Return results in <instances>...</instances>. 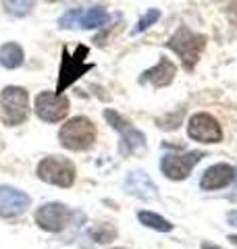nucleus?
<instances>
[{"label": "nucleus", "mask_w": 237, "mask_h": 249, "mask_svg": "<svg viewBox=\"0 0 237 249\" xmlns=\"http://www.w3.org/2000/svg\"><path fill=\"white\" fill-rule=\"evenodd\" d=\"M60 145L71 152H85L96 142V127L88 116H75L67 121L59 131Z\"/></svg>", "instance_id": "nucleus-1"}, {"label": "nucleus", "mask_w": 237, "mask_h": 249, "mask_svg": "<svg viewBox=\"0 0 237 249\" xmlns=\"http://www.w3.org/2000/svg\"><path fill=\"white\" fill-rule=\"evenodd\" d=\"M204 46H206V37L200 36V34H194V31L187 29L185 25L179 27L175 31V36L167 42V48H171L181 58L185 71H192V69L198 65Z\"/></svg>", "instance_id": "nucleus-2"}, {"label": "nucleus", "mask_w": 237, "mask_h": 249, "mask_svg": "<svg viewBox=\"0 0 237 249\" xmlns=\"http://www.w3.org/2000/svg\"><path fill=\"white\" fill-rule=\"evenodd\" d=\"M0 116L6 127H17L27 119V91L17 85L0 91Z\"/></svg>", "instance_id": "nucleus-3"}, {"label": "nucleus", "mask_w": 237, "mask_h": 249, "mask_svg": "<svg viewBox=\"0 0 237 249\" xmlns=\"http://www.w3.org/2000/svg\"><path fill=\"white\" fill-rule=\"evenodd\" d=\"M88 56V48L79 46L75 54H69L67 48H62V60H60V69H59V83H57V93H62L71 83H75L79 77L85 75L94 65L85 62Z\"/></svg>", "instance_id": "nucleus-4"}, {"label": "nucleus", "mask_w": 237, "mask_h": 249, "mask_svg": "<svg viewBox=\"0 0 237 249\" xmlns=\"http://www.w3.org/2000/svg\"><path fill=\"white\" fill-rule=\"evenodd\" d=\"M38 177L44 183L57 187H71L75 183V164L62 156H48L38 164Z\"/></svg>", "instance_id": "nucleus-5"}, {"label": "nucleus", "mask_w": 237, "mask_h": 249, "mask_svg": "<svg viewBox=\"0 0 237 249\" xmlns=\"http://www.w3.org/2000/svg\"><path fill=\"white\" fill-rule=\"evenodd\" d=\"M104 119H106V123H108L115 131H118V133H121V145H118V152H121L123 156H127V154H131V152H138L139 147H144V142H146L144 133H141V131H138L136 127H131V123L125 121L118 112L106 108V110H104Z\"/></svg>", "instance_id": "nucleus-6"}, {"label": "nucleus", "mask_w": 237, "mask_h": 249, "mask_svg": "<svg viewBox=\"0 0 237 249\" xmlns=\"http://www.w3.org/2000/svg\"><path fill=\"white\" fill-rule=\"evenodd\" d=\"M204 158V152H185V154H167L160 160L162 175L171 181H183L189 173L196 168V164Z\"/></svg>", "instance_id": "nucleus-7"}, {"label": "nucleus", "mask_w": 237, "mask_h": 249, "mask_svg": "<svg viewBox=\"0 0 237 249\" xmlns=\"http://www.w3.org/2000/svg\"><path fill=\"white\" fill-rule=\"evenodd\" d=\"M69 98L65 93L42 91L36 98V114L46 123H59L69 114Z\"/></svg>", "instance_id": "nucleus-8"}, {"label": "nucleus", "mask_w": 237, "mask_h": 249, "mask_svg": "<svg viewBox=\"0 0 237 249\" xmlns=\"http://www.w3.org/2000/svg\"><path fill=\"white\" fill-rule=\"evenodd\" d=\"M71 218H73V210H69L65 204H59V201H50V204H44L38 208L36 224L42 231L59 232L67 227Z\"/></svg>", "instance_id": "nucleus-9"}, {"label": "nucleus", "mask_w": 237, "mask_h": 249, "mask_svg": "<svg viewBox=\"0 0 237 249\" xmlns=\"http://www.w3.org/2000/svg\"><path fill=\"white\" fill-rule=\"evenodd\" d=\"M187 135L200 143H218L223 139V129H220L215 116L206 112H198L187 123Z\"/></svg>", "instance_id": "nucleus-10"}, {"label": "nucleus", "mask_w": 237, "mask_h": 249, "mask_svg": "<svg viewBox=\"0 0 237 249\" xmlns=\"http://www.w3.org/2000/svg\"><path fill=\"white\" fill-rule=\"evenodd\" d=\"M31 204V197L15 187H0V216L2 218H15L23 214Z\"/></svg>", "instance_id": "nucleus-11"}, {"label": "nucleus", "mask_w": 237, "mask_h": 249, "mask_svg": "<svg viewBox=\"0 0 237 249\" xmlns=\"http://www.w3.org/2000/svg\"><path fill=\"white\" fill-rule=\"evenodd\" d=\"M175 75H177L175 62L169 60L167 56H160V60H158L152 69H148V71L139 75V83L141 85L150 83V85H154V88H167L169 83H173Z\"/></svg>", "instance_id": "nucleus-12"}, {"label": "nucleus", "mask_w": 237, "mask_h": 249, "mask_svg": "<svg viewBox=\"0 0 237 249\" xmlns=\"http://www.w3.org/2000/svg\"><path fill=\"white\" fill-rule=\"evenodd\" d=\"M235 181V168L231 164H212L210 168H206V173L202 175V181L200 187L204 191H217V189H223V187L231 185Z\"/></svg>", "instance_id": "nucleus-13"}, {"label": "nucleus", "mask_w": 237, "mask_h": 249, "mask_svg": "<svg viewBox=\"0 0 237 249\" xmlns=\"http://www.w3.org/2000/svg\"><path fill=\"white\" fill-rule=\"evenodd\" d=\"M125 189L127 193L141 199H154L156 197V187L150 181V177L146 173H139V170H133V173L127 177L125 181Z\"/></svg>", "instance_id": "nucleus-14"}, {"label": "nucleus", "mask_w": 237, "mask_h": 249, "mask_svg": "<svg viewBox=\"0 0 237 249\" xmlns=\"http://www.w3.org/2000/svg\"><path fill=\"white\" fill-rule=\"evenodd\" d=\"M106 19H108V15L102 6H92L85 13L77 11V25L83 29H96L100 25H104Z\"/></svg>", "instance_id": "nucleus-15"}, {"label": "nucleus", "mask_w": 237, "mask_h": 249, "mask_svg": "<svg viewBox=\"0 0 237 249\" xmlns=\"http://www.w3.org/2000/svg\"><path fill=\"white\" fill-rule=\"evenodd\" d=\"M23 48L19 44H15V42H9V44H4L2 48H0V65H2L4 69H17L21 67V62H23Z\"/></svg>", "instance_id": "nucleus-16"}, {"label": "nucleus", "mask_w": 237, "mask_h": 249, "mask_svg": "<svg viewBox=\"0 0 237 249\" xmlns=\"http://www.w3.org/2000/svg\"><path fill=\"white\" fill-rule=\"evenodd\" d=\"M138 220L144 224V227L154 229V231H160V232L173 231V224L167 220V218L158 216V214H154V212H138Z\"/></svg>", "instance_id": "nucleus-17"}, {"label": "nucleus", "mask_w": 237, "mask_h": 249, "mask_svg": "<svg viewBox=\"0 0 237 249\" xmlns=\"http://www.w3.org/2000/svg\"><path fill=\"white\" fill-rule=\"evenodd\" d=\"M36 0H2V6L6 13L15 15V17H25L31 13Z\"/></svg>", "instance_id": "nucleus-18"}, {"label": "nucleus", "mask_w": 237, "mask_h": 249, "mask_svg": "<svg viewBox=\"0 0 237 249\" xmlns=\"http://www.w3.org/2000/svg\"><path fill=\"white\" fill-rule=\"evenodd\" d=\"M90 237L96 241V243H108L117 237V229L113 224H96V227L90 229Z\"/></svg>", "instance_id": "nucleus-19"}, {"label": "nucleus", "mask_w": 237, "mask_h": 249, "mask_svg": "<svg viewBox=\"0 0 237 249\" xmlns=\"http://www.w3.org/2000/svg\"><path fill=\"white\" fill-rule=\"evenodd\" d=\"M158 17H160V11L158 9H150L144 17H141L139 21H138V25L133 27V34H139V31H146L150 25H152L154 21H158Z\"/></svg>", "instance_id": "nucleus-20"}, {"label": "nucleus", "mask_w": 237, "mask_h": 249, "mask_svg": "<svg viewBox=\"0 0 237 249\" xmlns=\"http://www.w3.org/2000/svg\"><path fill=\"white\" fill-rule=\"evenodd\" d=\"M227 222L231 224V227H237V210H233V212L227 214Z\"/></svg>", "instance_id": "nucleus-21"}, {"label": "nucleus", "mask_w": 237, "mask_h": 249, "mask_svg": "<svg viewBox=\"0 0 237 249\" xmlns=\"http://www.w3.org/2000/svg\"><path fill=\"white\" fill-rule=\"evenodd\" d=\"M202 249H220V247H218V245H208V243H204Z\"/></svg>", "instance_id": "nucleus-22"}, {"label": "nucleus", "mask_w": 237, "mask_h": 249, "mask_svg": "<svg viewBox=\"0 0 237 249\" xmlns=\"http://www.w3.org/2000/svg\"><path fill=\"white\" fill-rule=\"evenodd\" d=\"M229 241H231V243H235V245H237V235H231V237H229Z\"/></svg>", "instance_id": "nucleus-23"}, {"label": "nucleus", "mask_w": 237, "mask_h": 249, "mask_svg": "<svg viewBox=\"0 0 237 249\" xmlns=\"http://www.w3.org/2000/svg\"><path fill=\"white\" fill-rule=\"evenodd\" d=\"M48 2H59V0H48Z\"/></svg>", "instance_id": "nucleus-24"}, {"label": "nucleus", "mask_w": 237, "mask_h": 249, "mask_svg": "<svg viewBox=\"0 0 237 249\" xmlns=\"http://www.w3.org/2000/svg\"><path fill=\"white\" fill-rule=\"evenodd\" d=\"M115 249H123V247H115Z\"/></svg>", "instance_id": "nucleus-25"}]
</instances>
